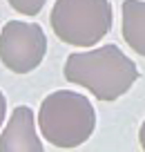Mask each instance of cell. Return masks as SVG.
<instances>
[{"mask_svg": "<svg viewBox=\"0 0 145 152\" xmlns=\"http://www.w3.org/2000/svg\"><path fill=\"white\" fill-rule=\"evenodd\" d=\"M63 74L69 83L89 90L101 101L121 99L138 78L134 61H130L116 45L71 54L65 61Z\"/></svg>", "mask_w": 145, "mask_h": 152, "instance_id": "cell-1", "label": "cell"}, {"mask_svg": "<svg viewBox=\"0 0 145 152\" xmlns=\"http://www.w3.org/2000/svg\"><path fill=\"white\" fill-rule=\"evenodd\" d=\"M40 134L56 148H78L89 141L96 128V110L92 101L69 90L52 92L38 112Z\"/></svg>", "mask_w": 145, "mask_h": 152, "instance_id": "cell-2", "label": "cell"}, {"mask_svg": "<svg viewBox=\"0 0 145 152\" xmlns=\"http://www.w3.org/2000/svg\"><path fill=\"white\" fill-rule=\"evenodd\" d=\"M49 23L65 45L92 47L112 29V5L109 0H56Z\"/></svg>", "mask_w": 145, "mask_h": 152, "instance_id": "cell-3", "label": "cell"}, {"mask_svg": "<svg viewBox=\"0 0 145 152\" xmlns=\"http://www.w3.org/2000/svg\"><path fill=\"white\" fill-rule=\"evenodd\" d=\"M47 54V38L40 25L9 20L0 34V61L14 74H29Z\"/></svg>", "mask_w": 145, "mask_h": 152, "instance_id": "cell-4", "label": "cell"}, {"mask_svg": "<svg viewBox=\"0 0 145 152\" xmlns=\"http://www.w3.org/2000/svg\"><path fill=\"white\" fill-rule=\"evenodd\" d=\"M0 152H45L36 134L31 107L18 105L11 112L9 123L0 134Z\"/></svg>", "mask_w": 145, "mask_h": 152, "instance_id": "cell-5", "label": "cell"}, {"mask_svg": "<svg viewBox=\"0 0 145 152\" xmlns=\"http://www.w3.org/2000/svg\"><path fill=\"white\" fill-rule=\"evenodd\" d=\"M123 38L138 56L145 58V2L125 0L123 2Z\"/></svg>", "mask_w": 145, "mask_h": 152, "instance_id": "cell-6", "label": "cell"}, {"mask_svg": "<svg viewBox=\"0 0 145 152\" xmlns=\"http://www.w3.org/2000/svg\"><path fill=\"white\" fill-rule=\"evenodd\" d=\"M7 2H9L16 11H20V14H25V16H38L47 0H7Z\"/></svg>", "mask_w": 145, "mask_h": 152, "instance_id": "cell-7", "label": "cell"}, {"mask_svg": "<svg viewBox=\"0 0 145 152\" xmlns=\"http://www.w3.org/2000/svg\"><path fill=\"white\" fill-rule=\"evenodd\" d=\"M5 116H7V99H5V94L0 92V128H2V121H5Z\"/></svg>", "mask_w": 145, "mask_h": 152, "instance_id": "cell-8", "label": "cell"}, {"mask_svg": "<svg viewBox=\"0 0 145 152\" xmlns=\"http://www.w3.org/2000/svg\"><path fill=\"white\" fill-rule=\"evenodd\" d=\"M138 143H141V148H143V152H145V121H143V125H141V130H138Z\"/></svg>", "mask_w": 145, "mask_h": 152, "instance_id": "cell-9", "label": "cell"}]
</instances>
